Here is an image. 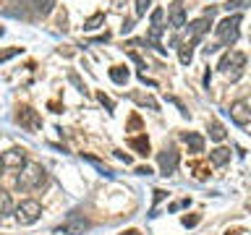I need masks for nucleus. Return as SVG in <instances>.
<instances>
[{
	"label": "nucleus",
	"instance_id": "obj_18",
	"mask_svg": "<svg viewBox=\"0 0 251 235\" xmlns=\"http://www.w3.org/2000/svg\"><path fill=\"white\" fill-rule=\"evenodd\" d=\"M102 21H105V13H97V16H92V19L84 24V29H86V31H94V29H97Z\"/></svg>",
	"mask_w": 251,
	"mask_h": 235
},
{
	"label": "nucleus",
	"instance_id": "obj_3",
	"mask_svg": "<svg viewBox=\"0 0 251 235\" xmlns=\"http://www.w3.org/2000/svg\"><path fill=\"white\" fill-rule=\"evenodd\" d=\"M238 26H241V16L238 13H233V16H227V19H223L217 24V47H227V45H233L235 39H238Z\"/></svg>",
	"mask_w": 251,
	"mask_h": 235
},
{
	"label": "nucleus",
	"instance_id": "obj_23",
	"mask_svg": "<svg viewBox=\"0 0 251 235\" xmlns=\"http://www.w3.org/2000/svg\"><path fill=\"white\" fill-rule=\"evenodd\" d=\"M249 0H230V3H225L227 11H238V8H246Z\"/></svg>",
	"mask_w": 251,
	"mask_h": 235
},
{
	"label": "nucleus",
	"instance_id": "obj_20",
	"mask_svg": "<svg viewBox=\"0 0 251 235\" xmlns=\"http://www.w3.org/2000/svg\"><path fill=\"white\" fill-rule=\"evenodd\" d=\"M160 37H162V26H152L149 29V42L160 47Z\"/></svg>",
	"mask_w": 251,
	"mask_h": 235
},
{
	"label": "nucleus",
	"instance_id": "obj_16",
	"mask_svg": "<svg viewBox=\"0 0 251 235\" xmlns=\"http://www.w3.org/2000/svg\"><path fill=\"white\" fill-rule=\"evenodd\" d=\"M209 136L212 139H215V141H225V136H227V133H225V128H223V123H212L209 125Z\"/></svg>",
	"mask_w": 251,
	"mask_h": 235
},
{
	"label": "nucleus",
	"instance_id": "obj_6",
	"mask_svg": "<svg viewBox=\"0 0 251 235\" xmlns=\"http://www.w3.org/2000/svg\"><path fill=\"white\" fill-rule=\"evenodd\" d=\"M230 120L235 125H241V128H246V125L251 123V110H249V105L243 99H238V102L230 105Z\"/></svg>",
	"mask_w": 251,
	"mask_h": 235
},
{
	"label": "nucleus",
	"instance_id": "obj_9",
	"mask_svg": "<svg viewBox=\"0 0 251 235\" xmlns=\"http://www.w3.org/2000/svg\"><path fill=\"white\" fill-rule=\"evenodd\" d=\"M178 167V152L173 146H168L165 152H160V172L162 175H173Z\"/></svg>",
	"mask_w": 251,
	"mask_h": 235
},
{
	"label": "nucleus",
	"instance_id": "obj_17",
	"mask_svg": "<svg viewBox=\"0 0 251 235\" xmlns=\"http://www.w3.org/2000/svg\"><path fill=\"white\" fill-rule=\"evenodd\" d=\"M31 5H34L39 13H50L52 5H55V0H31Z\"/></svg>",
	"mask_w": 251,
	"mask_h": 235
},
{
	"label": "nucleus",
	"instance_id": "obj_5",
	"mask_svg": "<svg viewBox=\"0 0 251 235\" xmlns=\"http://www.w3.org/2000/svg\"><path fill=\"white\" fill-rule=\"evenodd\" d=\"M168 19H170L173 31H180L186 26V5H183V0H173L170 11H168Z\"/></svg>",
	"mask_w": 251,
	"mask_h": 235
},
{
	"label": "nucleus",
	"instance_id": "obj_27",
	"mask_svg": "<svg viewBox=\"0 0 251 235\" xmlns=\"http://www.w3.org/2000/svg\"><path fill=\"white\" fill-rule=\"evenodd\" d=\"M3 170H5V167H3V157H0V175H3Z\"/></svg>",
	"mask_w": 251,
	"mask_h": 235
},
{
	"label": "nucleus",
	"instance_id": "obj_15",
	"mask_svg": "<svg viewBox=\"0 0 251 235\" xmlns=\"http://www.w3.org/2000/svg\"><path fill=\"white\" fill-rule=\"evenodd\" d=\"M110 78H113L115 84H126V81H128V68H123V66L110 68Z\"/></svg>",
	"mask_w": 251,
	"mask_h": 235
},
{
	"label": "nucleus",
	"instance_id": "obj_13",
	"mask_svg": "<svg viewBox=\"0 0 251 235\" xmlns=\"http://www.w3.org/2000/svg\"><path fill=\"white\" fill-rule=\"evenodd\" d=\"M13 212V204H11V193H5L0 188V219H5L8 214Z\"/></svg>",
	"mask_w": 251,
	"mask_h": 235
},
{
	"label": "nucleus",
	"instance_id": "obj_10",
	"mask_svg": "<svg viewBox=\"0 0 251 235\" xmlns=\"http://www.w3.org/2000/svg\"><path fill=\"white\" fill-rule=\"evenodd\" d=\"M16 120H19L24 128H29V131H39V125H42L39 115H37L31 107H21L19 113H16Z\"/></svg>",
	"mask_w": 251,
	"mask_h": 235
},
{
	"label": "nucleus",
	"instance_id": "obj_1",
	"mask_svg": "<svg viewBox=\"0 0 251 235\" xmlns=\"http://www.w3.org/2000/svg\"><path fill=\"white\" fill-rule=\"evenodd\" d=\"M45 183V167L37 162H24V167L19 170V178H16V188L19 191H34L37 186Z\"/></svg>",
	"mask_w": 251,
	"mask_h": 235
},
{
	"label": "nucleus",
	"instance_id": "obj_2",
	"mask_svg": "<svg viewBox=\"0 0 251 235\" xmlns=\"http://www.w3.org/2000/svg\"><path fill=\"white\" fill-rule=\"evenodd\" d=\"M243 66H246V55L238 52V50H230L223 55V60H220V70L230 78V81H238V78L243 76Z\"/></svg>",
	"mask_w": 251,
	"mask_h": 235
},
{
	"label": "nucleus",
	"instance_id": "obj_4",
	"mask_svg": "<svg viewBox=\"0 0 251 235\" xmlns=\"http://www.w3.org/2000/svg\"><path fill=\"white\" fill-rule=\"evenodd\" d=\"M39 217H42V207H39V201H34V199H26L16 207V219H19V225H34Z\"/></svg>",
	"mask_w": 251,
	"mask_h": 235
},
{
	"label": "nucleus",
	"instance_id": "obj_28",
	"mask_svg": "<svg viewBox=\"0 0 251 235\" xmlns=\"http://www.w3.org/2000/svg\"><path fill=\"white\" fill-rule=\"evenodd\" d=\"M123 235H139L136 230H128V233H123Z\"/></svg>",
	"mask_w": 251,
	"mask_h": 235
},
{
	"label": "nucleus",
	"instance_id": "obj_12",
	"mask_svg": "<svg viewBox=\"0 0 251 235\" xmlns=\"http://www.w3.org/2000/svg\"><path fill=\"white\" fill-rule=\"evenodd\" d=\"M227 160H230V149H225V146H217L209 152V162L215 164V167H223Z\"/></svg>",
	"mask_w": 251,
	"mask_h": 235
},
{
	"label": "nucleus",
	"instance_id": "obj_25",
	"mask_svg": "<svg viewBox=\"0 0 251 235\" xmlns=\"http://www.w3.org/2000/svg\"><path fill=\"white\" fill-rule=\"evenodd\" d=\"M133 146H136V149H141L139 154H147V152H149V144H147L144 139H136V141H133Z\"/></svg>",
	"mask_w": 251,
	"mask_h": 235
},
{
	"label": "nucleus",
	"instance_id": "obj_19",
	"mask_svg": "<svg viewBox=\"0 0 251 235\" xmlns=\"http://www.w3.org/2000/svg\"><path fill=\"white\" fill-rule=\"evenodd\" d=\"M180 63H183V66L191 63V45H188V42L180 45Z\"/></svg>",
	"mask_w": 251,
	"mask_h": 235
},
{
	"label": "nucleus",
	"instance_id": "obj_24",
	"mask_svg": "<svg viewBox=\"0 0 251 235\" xmlns=\"http://www.w3.org/2000/svg\"><path fill=\"white\" fill-rule=\"evenodd\" d=\"M21 52V47H13V50H5V52H0V63L8 60V58H13V55H19Z\"/></svg>",
	"mask_w": 251,
	"mask_h": 235
},
{
	"label": "nucleus",
	"instance_id": "obj_26",
	"mask_svg": "<svg viewBox=\"0 0 251 235\" xmlns=\"http://www.w3.org/2000/svg\"><path fill=\"white\" fill-rule=\"evenodd\" d=\"M100 102H102V105H105V107H113V102H110V99L105 97V94H100Z\"/></svg>",
	"mask_w": 251,
	"mask_h": 235
},
{
	"label": "nucleus",
	"instance_id": "obj_8",
	"mask_svg": "<svg viewBox=\"0 0 251 235\" xmlns=\"http://www.w3.org/2000/svg\"><path fill=\"white\" fill-rule=\"evenodd\" d=\"M3 157V167L5 170H21L24 167V162H26V152H24V149H8L5 154H0Z\"/></svg>",
	"mask_w": 251,
	"mask_h": 235
},
{
	"label": "nucleus",
	"instance_id": "obj_14",
	"mask_svg": "<svg viewBox=\"0 0 251 235\" xmlns=\"http://www.w3.org/2000/svg\"><path fill=\"white\" fill-rule=\"evenodd\" d=\"M186 144H188V149L191 152H204V139L199 136V133H186Z\"/></svg>",
	"mask_w": 251,
	"mask_h": 235
},
{
	"label": "nucleus",
	"instance_id": "obj_21",
	"mask_svg": "<svg viewBox=\"0 0 251 235\" xmlns=\"http://www.w3.org/2000/svg\"><path fill=\"white\" fill-rule=\"evenodd\" d=\"M149 5H152V0H136V19H141V16L147 13Z\"/></svg>",
	"mask_w": 251,
	"mask_h": 235
},
{
	"label": "nucleus",
	"instance_id": "obj_11",
	"mask_svg": "<svg viewBox=\"0 0 251 235\" xmlns=\"http://www.w3.org/2000/svg\"><path fill=\"white\" fill-rule=\"evenodd\" d=\"M209 21L212 19H196L191 26H188V45H194V42H199V39L209 31Z\"/></svg>",
	"mask_w": 251,
	"mask_h": 235
},
{
	"label": "nucleus",
	"instance_id": "obj_22",
	"mask_svg": "<svg viewBox=\"0 0 251 235\" xmlns=\"http://www.w3.org/2000/svg\"><path fill=\"white\" fill-rule=\"evenodd\" d=\"M162 16H165L162 8H154L152 11V26H162Z\"/></svg>",
	"mask_w": 251,
	"mask_h": 235
},
{
	"label": "nucleus",
	"instance_id": "obj_7",
	"mask_svg": "<svg viewBox=\"0 0 251 235\" xmlns=\"http://www.w3.org/2000/svg\"><path fill=\"white\" fill-rule=\"evenodd\" d=\"M58 230H60V233H66V235H81L84 230H89V222H86L81 214H71L66 222L58 227Z\"/></svg>",
	"mask_w": 251,
	"mask_h": 235
}]
</instances>
